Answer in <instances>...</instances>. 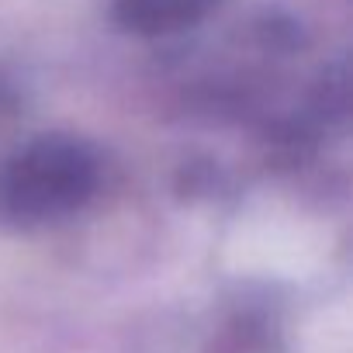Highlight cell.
<instances>
[{
    "label": "cell",
    "instance_id": "cell-1",
    "mask_svg": "<svg viewBox=\"0 0 353 353\" xmlns=\"http://www.w3.org/2000/svg\"><path fill=\"white\" fill-rule=\"evenodd\" d=\"M90 184L94 163L83 149L70 142H42L8 166L0 181V205L11 215L46 219L83 201Z\"/></svg>",
    "mask_w": 353,
    "mask_h": 353
},
{
    "label": "cell",
    "instance_id": "cell-2",
    "mask_svg": "<svg viewBox=\"0 0 353 353\" xmlns=\"http://www.w3.org/2000/svg\"><path fill=\"white\" fill-rule=\"evenodd\" d=\"M212 8V0H121V14L128 25L145 32H163L176 25H191Z\"/></svg>",
    "mask_w": 353,
    "mask_h": 353
}]
</instances>
